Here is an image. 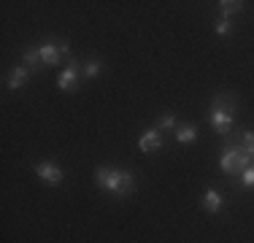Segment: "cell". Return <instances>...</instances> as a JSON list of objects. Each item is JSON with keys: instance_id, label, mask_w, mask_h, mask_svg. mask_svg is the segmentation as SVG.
I'll return each instance as SVG.
<instances>
[{"instance_id": "cell-5", "label": "cell", "mask_w": 254, "mask_h": 243, "mask_svg": "<svg viewBox=\"0 0 254 243\" xmlns=\"http://www.w3.org/2000/svg\"><path fill=\"white\" fill-rule=\"evenodd\" d=\"M138 149L143 151V154H152V151H160L162 149V135H160V130H146L141 135V141H138Z\"/></svg>"}, {"instance_id": "cell-17", "label": "cell", "mask_w": 254, "mask_h": 243, "mask_svg": "<svg viewBox=\"0 0 254 243\" xmlns=\"http://www.w3.org/2000/svg\"><path fill=\"white\" fill-rule=\"evenodd\" d=\"M241 184H244L246 189H254V165L246 168L244 173H241Z\"/></svg>"}, {"instance_id": "cell-13", "label": "cell", "mask_w": 254, "mask_h": 243, "mask_svg": "<svg viewBox=\"0 0 254 243\" xmlns=\"http://www.w3.org/2000/svg\"><path fill=\"white\" fill-rule=\"evenodd\" d=\"M100 73H103V62H98V60H89V62L84 65L81 76H84V78H98Z\"/></svg>"}, {"instance_id": "cell-1", "label": "cell", "mask_w": 254, "mask_h": 243, "mask_svg": "<svg viewBox=\"0 0 254 243\" xmlns=\"http://www.w3.org/2000/svg\"><path fill=\"white\" fill-rule=\"evenodd\" d=\"M95 184H98L100 189L117 194V197H125V194H130L132 189H135V179H132V173L117 170V168H98L95 170Z\"/></svg>"}, {"instance_id": "cell-14", "label": "cell", "mask_w": 254, "mask_h": 243, "mask_svg": "<svg viewBox=\"0 0 254 243\" xmlns=\"http://www.w3.org/2000/svg\"><path fill=\"white\" fill-rule=\"evenodd\" d=\"M241 149L254 160V132H244V135H241Z\"/></svg>"}, {"instance_id": "cell-12", "label": "cell", "mask_w": 254, "mask_h": 243, "mask_svg": "<svg viewBox=\"0 0 254 243\" xmlns=\"http://www.w3.org/2000/svg\"><path fill=\"white\" fill-rule=\"evenodd\" d=\"M38 62H41V46L25 49V65H27V68L35 70V68H38Z\"/></svg>"}, {"instance_id": "cell-7", "label": "cell", "mask_w": 254, "mask_h": 243, "mask_svg": "<svg viewBox=\"0 0 254 243\" xmlns=\"http://www.w3.org/2000/svg\"><path fill=\"white\" fill-rule=\"evenodd\" d=\"M60 57H63V49H60V44H52V41L41 44V62H44V65H57Z\"/></svg>"}, {"instance_id": "cell-2", "label": "cell", "mask_w": 254, "mask_h": 243, "mask_svg": "<svg viewBox=\"0 0 254 243\" xmlns=\"http://www.w3.org/2000/svg\"><path fill=\"white\" fill-rule=\"evenodd\" d=\"M235 100L233 92H216L214 100H211V124L219 135H227L230 127H233V114H235Z\"/></svg>"}, {"instance_id": "cell-8", "label": "cell", "mask_w": 254, "mask_h": 243, "mask_svg": "<svg viewBox=\"0 0 254 243\" xmlns=\"http://www.w3.org/2000/svg\"><path fill=\"white\" fill-rule=\"evenodd\" d=\"M27 78H30V68H27V65L14 68V70H11V76H8V89H22L27 84Z\"/></svg>"}, {"instance_id": "cell-9", "label": "cell", "mask_w": 254, "mask_h": 243, "mask_svg": "<svg viewBox=\"0 0 254 243\" xmlns=\"http://www.w3.org/2000/svg\"><path fill=\"white\" fill-rule=\"evenodd\" d=\"M203 208L208 211V214H216V211L222 208V194L216 189H208L203 194Z\"/></svg>"}, {"instance_id": "cell-3", "label": "cell", "mask_w": 254, "mask_h": 243, "mask_svg": "<svg viewBox=\"0 0 254 243\" xmlns=\"http://www.w3.org/2000/svg\"><path fill=\"white\" fill-rule=\"evenodd\" d=\"M81 62H78L76 57H68L65 60V70L60 73V78H57V87L63 89V92H73L76 89V84H78V76H81Z\"/></svg>"}, {"instance_id": "cell-4", "label": "cell", "mask_w": 254, "mask_h": 243, "mask_svg": "<svg viewBox=\"0 0 254 243\" xmlns=\"http://www.w3.org/2000/svg\"><path fill=\"white\" fill-rule=\"evenodd\" d=\"M35 176L44 179L46 184H52V186L63 184V179H65V173L57 165H52V162H41V165H35Z\"/></svg>"}, {"instance_id": "cell-16", "label": "cell", "mask_w": 254, "mask_h": 243, "mask_svg": "<svg viewBox=\"0 0 254 243\" xmlns=\"http://www.w3.org/2000/svg\"><path fill=\"white\" fill-rule=\"evenodd\" d=\"M214 30H216V35H230V33H233V22L222 16V19L216 22V27H214Z\"/></svg>"}, {"instance_id": "cell-10", "label": "cell", "mask_w": 254, "mask_h": 243, "mask_svg": "<svg viewBox=\"0 0 254 243\" xmlns=\"http://www.w3.org/2000/svg\"><path fill=\"white\" fill-rule=\"evenodd\" d=\"M176 141L179 143H195L197 141V127L195 124H181V127H176Z\"/></svg>"}, {"instance_id": "cell-11", "label": "cell", "mask_w": 254, "mask_h": 243, "mask_svg": "<svg viewBox=\"0 0 254 243\" xmlns=\"http://www.w3.org/2000/svg\"><path fill=\"white\" fill-rule=\"evenodd\" d=\"M219 11H222V16H225V19H230L233 14L244 11V3H241V0H222V3H219Z\"/></svg>"}, {"instance_id": "cell-6", "label": "cell", "mask_w": 254, "mask_h": 243, "mask_svg": "<svg viewBox=\"0 0 254 243\" xmlns=\"http://www.w3.org/2000/svg\"><path fill=\"white\" fill-rule=\"evenodd\" d=\"M235 160H238V146H233V143H225V151H222V160H219V168L225 170L227 176H233L235 173Z\"/></svg>"}, {"instance_id": "cell-15", "label": "cell", "mask_w": 254, "mask_h": 243, "mask_svg": "<svg viewBox=\"0 0 254 243\" xmlns=\"http://www.w3.org/2000/svg\"><path fill=\"white\" fill-rule=\"evenodd\" d=\"M157 130H176V117L173 114H165V117H160V122H157Z\"/></svg>"}]
</instances>
